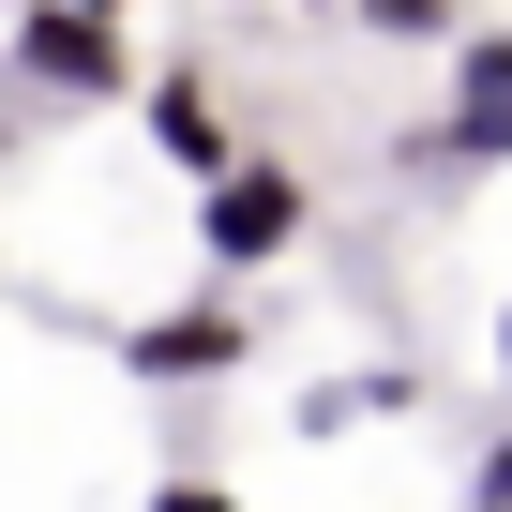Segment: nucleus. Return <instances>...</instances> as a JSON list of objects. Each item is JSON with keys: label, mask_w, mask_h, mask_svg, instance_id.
<instances>
[{"label": "nucleus", "mask_w": 512, "mask_h": 512, "mask_svg": "<svg viewBox=\"0 0 512 512\" xmlns=\"http://www.w3.org/2000/svg\"><path fill=\"white\" fill-rule=\"evenodd\" d=\"M497 377H512V302H497Z\"/></svg>", "instance_id": "1a4fd4ad"}, {"label": "nucleus", "mask_w": 512, "mask_h": 512, "mask_svg": "<svg viewBox=\"0 0 512 512\" xmlns=\"http://www.w3.org/2000/svg\"><path fill=\"white\" fill-rule=\"evenodd\" d=\"M151 512H241V482H196L181 467V482H151Z\"/></svg>", "instance_id": "6e6552de"}, {"label": "nucleus", "mask_w": 512, "mask_h": 512, "mask_svg": "<svg viewBox=\"0 0 512 512\" xmlns=\"http://www.w3.org/2000/svg\"><path fill=\"white\" fill-rule=\"evenodd\" d=\"M467 512H512V422H497V437L467 452Z\"/></svg>", "instance_id": "423d86ee"}, {"label": "nucleus", "mask_w": 512, "mask_h": 512, "mask_svg": "<svg viewBox=\"0 0 512 512\" xmlns=\"http://www.w3.org/2000/svg\"><path fill=\"white\" fill-rule=\"evenodd\" d=\"M362 31H452V0H347Z\"/></svg>", "instance_id": "0eeeda50"}, {"label": "nucleus", "mask_w": 512, "mask_h": 512, "mask_svg": "<svg viewBox=\"0 0 512 512\" xmlns=\"http://www.w3.org/2000/svg\"><path fill=\"white\" fill-rule=\"evenodd\" d=\"M317 226V196H302V166H272V151H226V181H196V256L241 287V272H272V256Z\"/></svg>", "instance_id": "f257e3e1"}, {"label": "nucleus", "mask_w": 512, "mask_h": 512, "mask_svg": "<svg viewBox=\"0 0 512 512\" xmlns=\"http://www.w3.org/2000/svg\"><path fill=\"white\" fill-rule=\"evenodd\" d=\"M407 166H512V31L452 46V106L407 136Z\"/></svg>", "instance_id": "7ed1b4c3"}, {"label": "nucleus", "mask_w": 512, "mask_h": 512, "mask_svg": "<svg viewBox=\"0 0 512 512\" xmlns=\"http://www.w3.org/2000/svg\"><path fill=\"white\" fill-rule=\"evenodd\" d=\"M16 76L61 91V106H121V91H136L121 0H31V16H16Z\"/></svg>", "instance_id": "f03ea898"}, {"label": "nucleus", "mask_w": 512, "mask_h": 512, "mask_svg": "<svg viewBox=\"0 0 512 512\" xmlns=\"http://www.w3.org/2000/svg\"><path fill=\"white\" fill-rule=\"evenodd\" d=\"M241 347H256V317H241L226 287H196V302H166V317L121 332V377H136V392H196V377H226Z\"/></svg>", "instance_id": "20e7f679"}, {"label": "nucleus", "mask_w": 512, "mask_h": 512, "mask_svg": "<svg viewBox=\"0 0 512 512\" xmlns=\"http://www.w3.org/2000/svg\"><path fill=\"white\" fill-rule=\"evenodd\" d=\"M151 136H166V166L226 181V106H211V76H151Z\"/></svg>", "instance_id": "39448f33"}]
</instances>
